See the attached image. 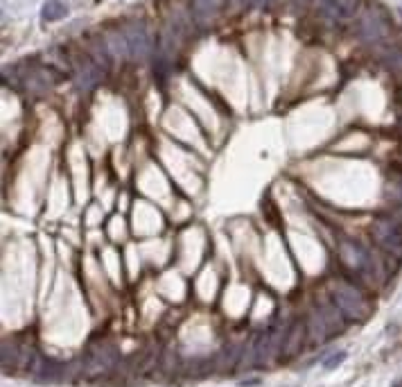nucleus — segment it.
<instances>
[{"mask_svg": "<svg viewBox=\"0 0 402 387\" xmlns=\"http://www.w3.org/2000/svg\"><path fill=\"white\" fill-rule=\"evenodd\" d=\"M258 3H260V5H267V3H269V0H258Z\"/></svg>", "mask_w": 402, "mask_h": 387, "instance_id": "nucleus-14", "label": "nucleus"}, {"mask_svg": "<svg viewBox=\"0 0 402 387\" xmlns=\"http://www.w3.org/2000/svg\"><path fill=\"white\" fill-rule=\"evenodd\" d=\"M398 129H400V134H402V118H400V123H398Z\"/></svg>", "mask_w": 402, "mask_h": 387, "instance_id": "nucleus-13", "label": "nucleus"}, {"mask_svg": "<svg viewBox=\"0 0 402 387\" xmlns=\"http://www.w3.org/2000/svg\"><path fill=\"white\" fill-rule=\"evenodd\" d=\"M323 3H325V10L330 12L335 19H341V21L353 19L362 7V0H323Z\"/></svg>", "mask_w": 402, "mask_h": 387, "instance_id": "nucleus-7", "label": "nucleus"}, {"mask_svg": "<svg viewBox=\"0 0 402 387\" xmlns=\"http://www.w3.org/2000/svg\"><path fill=\"white\" fill-rule=\"evenodd\" d=\"M339 258L344 260L346 267L353 269V272H369L371 269V254L353 240L339 242Z\"/></svg>", "mask_w": 402, "mask_h": 387, "instance_id": "nucleus-3", "label": "nucleus"}, {"mask_svg": "<svg viewBox=\"0 0 402 387\" xmlns=\"http://www.w3.org/2000/svg\"><path fill=\"white\" fill-rule=\"evenodd\" d=\"M344 360H346V351H337V354H332L330 358L323 360V367L325 369H335V367H339Z\"/></svg>", "mask_w": 402, "mask_h": 387, "instance_id": "nucleus-10", "label": "nucleus"}, {"mask_svg": "<svg viewBox=\"0 0 402 387\" xmlns=\"http://www.w3.org/2000/svg\"><path fill=\"white\" fill-rule=\"evenodd\" d=\"M16 363H18V349L12 345V365H16ZM3 367L5 369L9 367V345H7V342L3 345Z\"/></svg>", "mask_w": 402, "mask_h": 387, "instance_id": "nucleus-11", "label": "nucleus"}, {"mask_svg": "<svg viewBox=\"0 0 402 387\" xmlns=\"http://www.w3.org/2000/svg\"><path fill=\"white\" fill-rule=\"evenodd\" d=\"M115 363V351L113 347H93L88 351V358H86V369H88V374L90 376H95V374H104L108 372V369L113 367Z\"/></svg>", "mask_w": 402, "mask_h": 387, "instance_id": "nucleus-6", "label": "nucleus"}, {"mask_svg": "<svg viewBox=\"0 0 402 387\" xmlns=\"http://www.w3.org/2000/svg\"><path fill=\"white\" fill-rule=\"evenodd\" d=\"M124 37V48L129 55L134 57H147L150 50H152V41H150V34L147 30L143 28V25H131V28H127L122 32Z\"/></svg>", "mask_w": 402, "mask_h": 387, "instance_id": "nucleus-5", "label": "nucleus"}, {"mask_svg": "<svg viewBox=\"0 0 402 387\" xmlns=\"http://www.w3.org/2000/svg\"><path fill=\"white\" fill-rule=\"evenodd\" d=\"M332 303L346 319L364 322L371 315V303L364 297V292L357 285L348 281H337L332 283Z\"/></svg>", "mask_w": 402, "mask_h": 387, "instance_id": "nucleus-1", "label": "nucleus"}, {"mask_svg": "<svg viewBox=\"0 0 402 387\" xmlns=\"http://www.w3.org/2000/svg\"><path fill=\"white\" fill-rule=\"evenodd\" d=\"M360 32L367 41H380L389 34V21L380 10H369L362 16Z\"/></svg>", "mask_w": 402, "mask_h": 387, "instance_id": "nucleus-4", "label": "nucleus"}, {"mask_svg": "<svg viewBox=\"0 0 402 387\" xmlns=\"http://www.w3.org/2000/svg\"><path fill=\"white\" fill-rule=\"evenodd\" d=\"M371 236L387 254L402 256V222L394 218H380L371 224Z\"/></svg>", "mask_w": 402, "mask_h": 387, "instance_id": "nucleus-2", "label": "nucleus"}, {"mask_svg": "<svg viewBox=\"0 0 402 387\" xmlns=\"http://www.w3.org/2000/svg\"><path fill=\"white\" fill-rule=\"evenodd\" d=\"M400 100H402V86H400Z\"/></svg>", "mask_w": 402, "mask_h": 387, "instance_id": "nucleus-15", "label": "nucleus"}, {"mask_svg": "<svg viewBox=\"0 0 402 387\" xmlns=\"http://www.w3.org/2000/svg\"><path fill=\"white\" fill-rule=\"evenodd\" d=\"M394 387H402V378H398V383H396Z\"/></svg>", "mask_w": 402, "mask_h": 387, "instance_id": "nucleus-12", "label": "nucleus"}, {"mask_svg": "<svg viewBox=\"0 0 402 387\" xmlns=\"http://www.w3.org/2000/svg\"><path fill=\"white\" fill-rule=\"evenodd\" d=\"M219 5H222V0H193V10L197 14V19L201 21L213 19L219 10Z\"/></svg>", "mask_w": 402, "mask_h": 387, "instance_id": "nucleus-9", "label": "nucleus"}, {"mask_svg": "<svg viewBox=\"0 0 402 387\" xmlns=\"http://www.w3.org/2000/svg\"><path fill=\"white\" fill-rule=\"evenodd\" d=\"M300 3H305V0H300Z\"/></svg>", "mask_w": 402, "mask_h": 387, "instance_id": "nucleus-16", "label": "nucleus"}, {"mask_svg": "<svg viewBox=\"0 0 402 387\" xmlns=\"http://www.w3.org/2000/svg\"><path fill=\"white\" fill-rule=\"evenodd\" d=\"M66 14H68V7L63 5L61 0H45L43 7H41L43 21H48V23H54V21L66 19Z\"/></svg>", "mask_w": 402, "mask_h": 387, "instance_id": "nucleus-8", "label": "nucleus"}]
</instances>
